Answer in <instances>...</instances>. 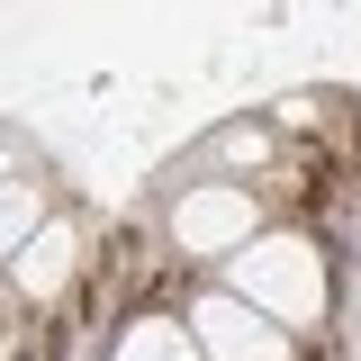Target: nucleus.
<instances>
[{"mask_svg":"<svg viewBox=\"0 0 361 361\" xmlns=\"http://www.w3.org/2000/svg\"><path fill=\"white\" fill-rule=\"evenodd\" d=\"M217 289H235L253 316H271V325H280V334H298V343L334 316V262H325V244H316L307 226L253 235V244L217 271Z\"/></svg>","mask_w":361,"mask_h":361,"instance_id":"obj_1","label":"nucleus"},{"mask_svg":"<svg viewBox=\"0 0 361 361\" xmlns=\"http://www.w3.org/2000/svg\"><path fill=\"white\" fill-rule=\"evenodd\" d=\"M253 235H262V199H253V180H180L172 226H163L180 280H190V271H226Z\"/></svg>","mask_w":361,"mask_h":361,"instance_id":"obj_2","label":"nucleus"},{"mask_svg":"<svg viewBox=\"0 0 361 361\" xmlns=\"http://www.w3.org/2000/svg\"><path fill=\"white\" fill-rule=\"evenodd\" d=\"M180 325H190L199 361H325L316 343L280 334L271 316H253L244 298H235V289H217V280H199V289L180 298Z\"/></svg>","mask_w":361,"mask_h":361,"instance_id":"obj_3","label":"nucleus"},{"mask_svg":"<svg viewBox=\"0 0 361 361\" xmlns=\"http://www.w3.org/2000/svg\"><path fill=\"white\" fill-rule=\"evenodd\" d=\"M109 361H199V343H190V325L172 307H145L109 334Z\"/></svg>","mask_w":361,"mask_h":361,"instance_id":"obj_4","label":"nucleus"},{"mask_svg":"<svg viewBox=\"0 0 361 361\" xmlns=\"http://www.w3.org/2000/svg\"><path fill=\"white\" fill-rule=\"evenodd\" d=\"M45 217H54L45 180H37V172H27V180H9V190H0V262H9V253H18V244H27Z\"/></svg>","mask_w":361,"mask_h":361,"instance_id":"obj_5","label":"nucleus"},{"mask_svg":"<svg viewBox=\"0 0 361 361\" xmlns=\"http://www.w3.org/2000/svg\"><path fill=\"white\" fill-rule=\"evenodd\" d=\"M0 361H37V316L0 289Z\"/></svg>","mask_w":361,"mask_h":361,"instance_id":"obj_6","label":"nucleus"}]
</instances>
